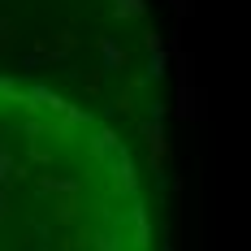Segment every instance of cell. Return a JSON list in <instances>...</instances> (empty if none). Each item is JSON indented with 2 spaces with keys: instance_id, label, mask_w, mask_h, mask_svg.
Listing matches in <instances>:
<instances>
[{
  "instance_id": "obj_1",
  "label": "cell",
  "mask_w": 251,
  "mask_h": 251,
  "mask_svg": "<svg viewBox=\"0 0 251 251\" xmlns=\"http://www.w3.org/2000/svg\"><path fill=\"white\" fill-rule=\"evenodd\" d=\"M0 251H148L130 151L87 108L0 82Z\"/></svg>"
}]
</instances>
